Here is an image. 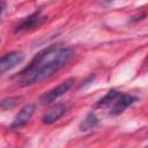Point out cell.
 <instances>
[{"instance_id":"obj_2","label":"cell","mask_w":148,"mask_h":148,"mask_svg":"<svg viewBox=\"0 0 148 148\" xmlns=\"http://www.w3.org/2000/svg\"><path fill=\"white\" fill-rule=\"evenodd\" d=\"M74 83H75V79H74V77H69V79L62 81V82L59 83L58 86H56V87H53L52 89L45 91V92L39 97V102H40L42 104H44V105L53 103V102L57 101L60 96L65 95V94L74 86Z\"/></svg>"},{"instance_id":"obj_5","label":"cell","mask_w":148,"mask_h":148,"mask_svg":"<svg viewBox=\"0 0 148 148\" xmlns=\"http://www.w3.org/2000/svg\"><path fill=\"white\" fill-rule=\"evenodd\" d=\"M24 60V54L20 51H10L5 53L0 60V71L5 74L7 71L16 67Z\"/></svg>"},{"instance_id":"obj_1","label":"cell","mask_w":148,"mask_h":148,"mask_svg":"<svg viewBox=\"0 0 148 148\" xmlns=\"http://www.w3.org/2000/svg\"><path fill=\"white\" fill-rule=\"evenodd\" d=\"M74 56V50L68 46L51 45L39 51L16 76L20 87L36 84L60 71Z\"/></svg>"},{"instance_id":"obj_12","label":"cell","mask_w":148,"mask_h":148,"mask_svg":"<svg viewBox=\"0 0 148 148\" xmlns=\"http://www.w3.org/2000/svg\"><path fill=\"white\" fill-rule=\"evenodd\" d=\"M5 9H6V3H5V1L2 0V13L5 12Z\"/></svg>"},{"instance_id":"obj_6","label":"cell","mask_w":148,"mask_h":148,"mask_svg":"<svg viewBox=\"0 0 148 148\" xmlns=\"http://www.w3.org/2000/svg\"><path fill=\"white\" fill-rule=\"evenodd\" d=\"M35 110H36V105L35 104H32V103L25 104L16 113V116L14 117V119H13V121L10 124V128H18V127L24 126L31 119V117L34 116Z\"/></svg>"},{"instance_id":"obj_8","label":"cell","mask_w":148,"mask_h":148,"mask_svg":"<svg viewBox=\"0 0 148 148\" xmlns=\"http://www.w3.org/2000/svg\"><path fill=\"white\" fill-rule=\"evenodd\" d=\"M98 124H99V119L97 118V116L94 112H89L86 116V118L80 123L79 128L81 132H88V131L94 130Z\"/></svg>"},{"instance_id":"obj_10","label":"cell","mask_w":148,"mask_h":148,"mask_svg":"<svg viewBox=\"0 0 148 148\" xmlns=\"http://www.w3.org/2000/svg\"><path fill=\"white\" fill-rule=\"evenodd\" d=\"M18 101H20V97H6L1 101L0 103V109L2 111H6V110H9V109H13L15 108L17 104H18Z\"/></svg>"},{"instance_id":"obj_11","label":"cell","mask_w":148,"mask_h":148,"mask_svg":"<svg viewBox=\"0 0 148 148\" xmlns=\"http://www.w3.org/2000/svg\"><path fill=\"white\" fill-rule=\"evenodd\" d=\"M142 17H145V14H141V15H139V16H136V17H132V18L130 20V22H136V21L141 20Z\"/></svg>"},{"instance_id":"obj_3","label":"cell","mask_w":148,"mask_h":148,"mask_svg":"<svg viewBox=\"0 0 148 148\" xmlns=\"http://www.w3.org/2000/svg\"><path fill=\"white\" fill-rule=\"evenodd\" d=\"M47 20L46 16L42 15L40 10H37L32 14H30L29 16L24 17L22 21H20L16 25L14 31L15 32H21V31H27V30H31L34 28L39 27L40 24H43L45 21Z\"/></svg>"},{"instance_id":"obj_9","label":"cell","mask_w":148,"mask_h":148,"mask_svg":"<svg viewBox=\"0 0 148 148\" xmlns=\"http://www.w3.org/2000/svg\"><path fill=\"white\" fill-rule=\"evenodd\" d=\"M121 92L116 90V89H111L110 91L106 92V95H104L101 99L97 101L96 103V106L97 108H101V106H105V105H111L112 102H114L117 99V97L120 95Z\"/></svg>"},{"instance_id":"obj_4","label":"cell","mask_w":148,"mask_h":148,"mask_svg":"<svg viewBox=\"0 0 148 148\" xmlns=\"http://www.w3.org/2000/svg\"><path fill=\"white\" fill-rule=\"evenodd\" d=\"M136 101H138L136 96L128 95V94H120L117 97V99L111 103V106H110V110H109V114L118 116V114L123 113L128 106H131Z\"/></svg>"},{"instance_id":"obj_7","label":"cell","mask_w":148,"mask_h":148,"mask_svg":"<svg viewBox=\"0 0 148 148\" xmlns=\"http://www.w3.org/2000/svg\"><path fill=\"white\" fill-rule=\"evenodd\" d=\"M67 106L62 103L56 104L53 108H51V110H49L43 117H42V121L44 124H53L57 120H59L66 112Z\"/></svg>"}]
</instances>
